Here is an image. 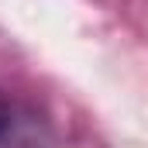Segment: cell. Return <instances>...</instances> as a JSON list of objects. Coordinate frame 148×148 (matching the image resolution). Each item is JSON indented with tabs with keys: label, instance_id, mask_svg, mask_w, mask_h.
<instances>
[{
	"label": "cell",
	"instance_id": "cell-1",
	"mask_svg": "<svg viewBox=\"0 0 148 148\" xmlns=\"http://www.w3.org/2000/svg\"><path fill=\"white\" fill-rule=\"evenodd\" d=\"M3 127H7V103H3V97H0V134H3Z\"/></svg>",
	"mask_w": 148,
	"mask_h": 148
}]
</instances>
